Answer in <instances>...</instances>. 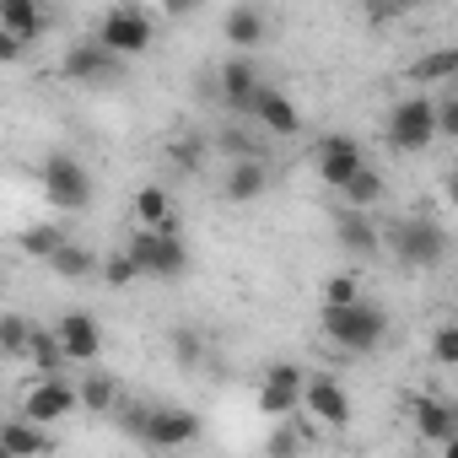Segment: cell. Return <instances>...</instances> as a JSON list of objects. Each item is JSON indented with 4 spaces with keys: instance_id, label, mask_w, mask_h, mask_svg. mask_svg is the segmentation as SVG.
<instances>
[{
    "instance_id": "32",
    "label": "cell",
    "mask_w": 458,
    "mask_h": 458,
    "mask_svg": "<svg viewBox=\"0 0 458 458\" xmlns=\"http://www.w3.org/2000/svg\"><path fill=\"white\" fill-rule=\"evenodd\" d=\"M33 324L22 318V313H6V324H0V351H6V356H28L33 351Z\"/></svg>"
},
{
    "instance_id": "5",
    "label": "cell",
    "mask_w": 458,
    "mask_h": 458,
    "mask_svg": "<svg viewBox=\"0 0 458 458\" xmlns=\"http://www.w3.org/2000/svg\"><path fill=\"white\" fill-rule=\"evenodd\" d=\"M38 173H44V199L55 210H87L92 205V173L71 151H49Z\"/></svg>"
},
{
    "instance_id": "42",
    "label": "cell",
    "mask_w": 458,
    "mask_h": 458,
    "mask_svg": "<svg viewBox=\"0 0 458 458\" xmlns=\"http://www.w3.org/2000/svg\"><path fill=\"white\" fill-rule=\"evenodd\" d=\"M442 458H458V437H453V442H447V447H442Z\"/></svg>"
},
{
    "instance_id": "29",
    "label": "cell",
    "mask_w": 458,
    "mask_h": 458,
    "mask_svg": "<svg viewBox=\"0 0 458 458\" xmlns=\"http://www.w3.org/2000/svg\"><path fill=\"white\" fill-rule=\"evenodd\" d=\"M167 345H173V361H178L183 372H194V367L205 361V335H199V329H189V324L167 329Z\"/></svg>"
},
{
    "instance_id": "18",
    "label": "cell",
    "mask_w": 458,
    "mask_h": 458,
    "mask_svg": "<svg viewBox=\"0 0 458 458\" xmlns=\"http://www.w3.org/2000/svg\"><path fill=\"white\" fill-rule=\"evenodd\" d=\"M221 33H226V44H233L238 55H249V49H259L270 38V17L259 6H233L221 17Z\"/></svg>"
},
{
    "instance_id": "36",
    "label": "cell",
    "mask_w": 458,
    "mask_h": 458,
    "mask_svg": "<svg viewBox=\"0 0 458 458\" xmlns=\"http://www.w3.org/2000/svg\"><path fill=\"white\" fill-rule=\"evenodd\" d=\"M103 281H108V286H130V281H140V265L130 259V249L114 254V259H103Z\"/></svg>"
},
{
    "instance_id": "15",
    "label": "cell",
    "mask_w": 458,
    "mask_h": 458,
    "mask_svg": "<svg viewBox=\"0 0 458 458\" xmlns=\"http://www.w3.org/2000/svg\"><path fill=\"white\" fill-rule=\"evenodd\" d=\"M249 119H254L265 135H276V140H286V135H297V130H302V114H297V108H292V98H286L281 87H270V81H265V92L254 98V114H249Z\"/></svg>"
},
{
    "instance_id": "37",
    "label": "cell",
    "mask_w": 458,
    "mask_h": 458,
    "mask_svg": "<svg viewBox=\"0 0 458 458\" xmlns=\"http://www.w3.org/2000/svg\"><path fill=\"white\" fill-rule=\"evenodd\" d=\"M151 415H157V404H124V410H119V420H124V431H130L135 442H146V431H151Z\"/></svg>"
},
{
    "instance_id": "24",
    "label": "cell",
    "mask_w": 458,
    "mask_h": 458,
    "mask_svg": "<svg viewBox=\"0 0 458 458\" xmlns=\"http://www.w3.org/2000/svg\"><path fill=\"white\" fill-rule=\"evenodd\" d=\"M410 76H415L420 87H437V81H458V44H447V49H426V55L410 65Z\"/></svg>"
},
{
    "instance_id": "27",
    "label": "cell",
    "mask_w": 458,
    "mask_h": 458,
    "mask_svg": "<svg viewBox=\"0 0 458 458\" xmlns=\"http://www.w3.org/2000/svg\"><path fill=\"white\" fill-rule=\"evenodd\" d=\"M76 388H81V404H87L92 415H108V410H119V383H114L108 372H87Z\"/></svg>"
},
{
    "instance_id": "9",
    "label": "cell",
    "mask_w": 458,
    "mask_h": 458,
    "mask_svg": "<svg viewBox=\"0 0 458 458\" xmlns=\"http://www.w3.org/2000/svg\"><path fill=\"white\" fill-rule=\"evenodd\" d=\"M313 167H318V183L340 194V189L367 167V157H361V146H356L351 135H324L318 151H313Z\"/></svg>"
},
{
    "instance_id": "3",
    "label": "cell",
    "mask_w": 458,
    "mask_h": 458,
    "mask_svg": "<svg viewBox=\"0 0 458 458\" xmlns=\"http://www.w3.org/2000/svg\"><path fill=\"white\" fill-rule=\"evenodd\" d=\"M92 38H98L114 60H135V55H146V49L157 44V22H151L146 6L124 0V6H108V12H103V22H98Z\"/></svg>"
},
{
    "instance_id": "22",
    "label": "cell",
    "mask_w": 458,
    "mask_h": 458,
    "mask_svg": "<svg viewBox=\"0 0 458 458\" xmlns=\"http://www.w3.org/2000/svg\"><path fill=\"white\" fill-rule=\"evenodd\" d=\"M135 221L146 226V233H173L178 238V210H173V199H167L162 183H146L135 194Z\"/></svg>"
},
{
    "instance_id": "13",
    "label": "cell",
    "mask_w": 458,
    "mask_h": 458,
    "mask_svg": "<svg viewBox=\"0 0 458 458\" xmlns=\"http://www.w3.org/2000/svg\"><path fill=\"white\" fill-rule=\"evenodd\" d=\"M199 415L194 410H183V404H157V415H151V431H146V447H162V453H173V447H189V442H199Z\"/></svg>"
},
{
    "instance_id": "30",
    "label": "cell",
    "mask_w": 458,
    "mask_h": 458,
    "mask_svg": "<svg viewBox=\"0 0 458 458\" xmlns=\"http://www.w3.org/2000/svg\"><path fill=\"white\" fill-rule=\"evenodd\" d=\"M302 447H308V431H302V420L292 415V420H281L276 431H270V442H265V453L270 458H302Z\"/></svg>"
},
{
    "instance_id": "34",
    "label": "cell",
    "mask_w": 458,
    "mask_h": 458,
    "mask_svg": "<svg viewBox=\"0 0 458 458\" xmlns=\"http://www.w3.org/2000/svg\"><path fill=\"white\" fill-rule=\"evenodd\" d=\"M167 157H173L178 173H199V162H205V140H199V135H183V140L167 146Z\"/></svg>"
},
{
    "instance_id": "12",
    "label": "cell",
    "mask_w": 458,
    "mask_h": 458,
    "mask_svg": "<svg viewBox=\"0 0 458 458\" xmlns=\"http://www.w3.org/2000/svg\"><path fill=\"white\" fill-rule=\"evenodd\" d=\"M302 404H308V415L318 420V426H351V394L340 388V377H329V372H313L308 377V388H302Z\"/></svg>"
},
{
    "instance_id": "33",
    "label": "cell",
    "mask_w": 458,
    "mask_h": 458,
    "mask_svg": "<svg viewBox=\"0 0 458 458\" xmlns=\"http://www.w3.org/2000/svg\"><path fill=\"white\" fill-rule=\"evenodd\" d=\"M351 302H361V281L356 276H329L324 281V308H351Z\"/></svg>"
},
{
    "instance_id": "25",
    "label": "cell",
    "mask_w": 458,
    "mask_h": 458,
    "mask_svg": "<svg viewBox=\"0 0 458 458\" xmlns=\"http://www.w3.org/2000/svg\"><path fill=\"white\" fill-rule=\"evenodd\" d=\"M49 270H55V276H65V281H87V276H103V259H98V254H87L81 243H65V249L49 259Z\"/></svg>"
},
{
    "instance_id": "35",
    "label": "cell",
    "mask_w": 458,
    "mask_h": 458,
    "mask_svg": "<svg viewBox=\"0 0 458 458\" xmlns=\"http://www.w3.org/2000/svg\"><path fill=\"white\" fill-rule=\"evenodd\" d=\"M431 361L437 367H458V324H442L431 335Z\"/></svg>"
},
{
    "instance_id": "6",
    "label": "cell",
    "mask_w": 458,
    "mask_h": 458,
    "mask_svg": "<svg viewBox=\"0 0 458 458\" xmlns=\"http://www.w3.org/2000/svg\"><path fill=\"white\" fill-rule=\"evenodd\" d=\"M130 259L140 265V276H157V281H178L183 270H189V243H183V233L173 238V233H140L130 238Z\"/></svg>"
},
{
    "instance_id": "2",
    "label": "cell",
    "mask_w": 458,
    "mask_h": 458,
    "mask_svg": "<svg viewBox=\"0 0 458 458\" xmlns=\"http://www.w3.org/2000/svg\"><path fill=\"white\" fill-rule=\"evenodd\" d=\"M383 243L394 249V259L404 270H437L447 259V233L431 221V216H394Z\"/></svg>"
},
{
    "instance_id": "19",
    "label": "cell",
    "mask_w": 458,
    "mask_h": 458,
    "mask_svg": "<svg viewBox=\"0 0 458 458\" xmlns=\"http://www.w3.org/2000/svg\"><path fill=\"white\" fill-rule=\"evenodd\" d=\"M49 453V431L28 415H12L0 426V458H44Z\"/></svg>"
},
{
    "instance_id": "16",
    "label": "cell",
    "mask_w": 458,
    "mask_h": 458,
    "mask_svg": "<svg viewBox=\"0 0 458 458\" xmlns=\"http://www.w3.org/2000/svg\"><path fill=\"white\" fill-rule=\"evenodd\" d=\"M410 420H415V431L426 437V442H453L458 437V404H442V399H431V394H420L415 404H410Z\"/></svg>"
},
{
    "instance_id": "26",
    "label": "cell",
    "mask_w": 458,
    "mask_h": 458,
    "mask_svg": "<svg viewBox=\"0 0 458 458\" xmlns=\"http://www.w3.org/2000/svg\"><path fill=\"white\" fill-rule=\"evenodd\" d=\"M28 356H33V367H38V377H60V372H65V361H71L55 329H38V335H33V351H28Z\"/></svg>"
},
{
    "instance_id": "23",
    "label": "cell",
    "mask_w": 458,
    "mask_h": 458,
    "mask_svg": "<svg viewBox=\"0 0 458 458\" xmlns=\"http://www.w3.org/2000/svg\"><path fill=\"white\" fill-rule=\"evenodd\" d=\"M383 194H388V183H383V173L377 167H361L345 189H340V210H372V205H383Z\"/></svg>"
},
{
    "instance_id": "41",
    "label": "cell",
    "mask_w": 458,
    "mask_h": 458,
    "mask_svg": "<svg viewBox=\"0 0 458 458\" xmlns=\"http://www.w3.org/2000/svg\"><path fill=\"white\" fill-rule=\"evenodd\" d=\"M447 205H453V210H458V162H453V167H447Z\"/></svg>"
},
{
    "instance_id": "7",
    "label": "cell",
    "mask_w": 458,
    "mask_h": 458,
    "mask_svg": "<svg viewBox=\"0 0 458 458\" xmlns=\"http://www.w3.org/2000/svg\"><path fill=\"white\" fill-rule=\"evenodd\" d=\"M302 388H308V377H302L297 361H270V372L259 383V410L270 420H292L297 404H302Z\"/></svg>"
},
{
    "instance_id": "38",
    "label": "cell",
    "mask_w": 458,
    "mask_h": 458,
    "mask_svg": "<svg viewBox=\"0 0 458 458\" xmlns=\"http://www.w3.org/2000/svg\"><path fill=\"white\" fill-rule=\"evenodd\" d=\"M437 135H447V140H458V92H447V98H437Z\"/></svg>"
},
{
    "instance_id": "21",
    "label": "cell",
    "mask_w": 458,
    "mask_h": 458,
    "mask_svg": "<svg viewBox=\"0 0 458 458\" xmlns=\"http://www.w3.org/2000/svg\"><path fill=\"white\" fill-rule=\"evenodd\" d=\"M265 189H270V162H233V167H226V178H221V194L233 199V205H249Z\"/></svg>"
},
{
    "instance_id": "20",
    "label": "cell",
    "mask_w": 458,
    "mask_h": 458,
    "mask_svg": "<svg viewBox=\"0 0 458 458\" xmlns=\"http://www.w3.org/2000/svg\"><path fill=\"white\" fill-rule=\"evenodd\" d=\"M44 28H49V12L33 6V0H6V6H0V33L17 38V44L44 38Z\"/></svg>"
},
{
    "instance_id": "39",
    "label": "cell",
    "mask_w": 458,
    "mask_h": 458,
    "mask_svg": "<svg viewBox=\"0 0 458 458\" xmlns=\"http://www.w3.org/2000/svg\"><path fill=\"white\" fill-rule=\"evenodd\" d=\"M22 49H28V44H17V38L0 33V60H6V65H12V60H22Z\"/></svg>"
},
{
    "instance_id": "31",
    "label": "cell",
    "mask_w": 458,
    "mask_h": 458,
    "mask_svg": "<svg viewBox=\"0 0 458 458\" xmlns=\"http://www.w3.org/2000/svg\"><path fill=\"white\" fill-rule=\"evenodd\" d=\"M233 162H270V151H265V140L259 135H249V130H221V140H216Z\"/></svg>"
},
{
    "instance_id": "14",
    "label": "cell",
    "mask_w": 458,
    "mask_h": 458,
    "mask_svg": "<svg viewBox=\"0 0 458 458\" xmlns=\"http://www.w3.org/2000/svg\"><path fill=\"white\" fill-rule=\"evenodd\" d=\"M55 335H60V345H65V356L71 361H98V351H103V324L92 318V313H81V308H71L60 324H55Z\"/></svg>"
},
{
    "instance_id": "17",
    "label": "cell",
    "mask_w": 458,
    "mask_h": 458,
    "mask_svg": "<svg viewBox=\"0 0 458 458\" xmlns=\"http://www.w3.org/2000/svg\"><path fill=\"white\" fill-rule=\"evenodd\" d=\"M335 243H340L345 254L367 259V254L383 249V233L372 226V216H361V210H335Z\"/></svg>"
},
{
    "instance_id": "1",
    "label": "cell",
    "mask_w": 458,
    "mask_h": 458,
    "mask_svg": "<svg viewBox=\"0 0 458 458\" xmlns=\"http://www.w3.org/2000/svg\"><path fill=\"white\" fill-rule=\"evenodd\" d=\"M318 324H324V335H329V345H340V351H351V356H367V351H377L383 345V335H388V313L377 308V302H351V308H324L318 313Z\"/></svg>"
},
{
    "instance_id": "28",
    "label": "cell",
    "mask_w": 458,
    "mask_h": 458,
    "mask_svg": "<svg viewBox=\"0 0 458 458\" xmlns=\"http://www.w3.org/2000/svg\"><path fill=\"white\" fill-rule=\"evenodd\" d=\"M17 249H22V254H33V259H44V265H49V259H55V254H60V249H65V233H60V226H49V221H44V226H28V233H22V238H17Z\"/></svg>"
},
{
    "instance_id": "4",
    "label": "cell",
    "mask_w": 458,
    "mask_h": 458,
    "mask_svg": "<svg viewBox=\"0 0 458 458\" xmlns=\"http://www.w3.org/2000/svg\"><path fill=\"white\" fill-rule=\"evenodd\" d=\"M383 140H388V151H404V157L426 151L437 140V103L420 98V92L415 98H399L388 108V119H383Z\"/></svg>"
},
{
    "instance_id": "8",
    "label": "cell",
    "mask_w": 458,
    "mask_h": 458,
    "mask_svg": "<svg viewBox=\"0 0 458 458\" xmlns=\"http://www.w3.org/2000/svg\"><path fill=\"white\" fill-rule=\"evenodd\" d=\"M265 92V76L249 55H233L221 71H216V98L221 108H233V114H254V98Z\"/></svg>"
},
{
    "instance_id": "10",
    "label": "cell",
    "mask_w": 458,
    "mask_h": 458,
    "mask_svg": "<svg viewBox=\"0 0 458 458\" xmlns=\"http://www.w3.org/2000/svg\"><path fill=\"white\" fill-rule=\"evenodd\" d=\"M76 404H81V388H76L71 377H38V383L28 388V399H22V415L38 420V426H55V420H65Z\"/></svg>"
},
{
    "instance_id": "40",
    "label": "cell",
    "mask_w": 458,
    "mask_h": 458,
    "mask_svg": "<svg viewBox=\"0 0 458 458\" xmlns=\"http://www.w3.org/2000/svg\"><path fill=\"white\" fill-rule=\"evenodd\" d=\"M367 17L372 22H394V17H404V6H367Z\"/></svg>"
},
{
    "instance_id": "11",
    "label": "cell",
    "mask_w": 458,
    "mask_h": 458,
    "mask_svg": "<svg viewBox=\"0 0 458 458\" xmlns=\"http://www.w3.org/2000/svg\"><path fill=\"white\" fill-rule=\"evenodd\" d=\"M60 71H65L71 81H81V87H98V81H114V76H119V60H114L98 38H81V44H65Z\"/></svg>"
}]
</instances>
